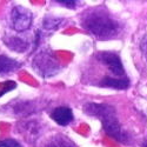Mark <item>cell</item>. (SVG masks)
Returning a JSON list of instances; mask_svg holds the SVG:
<instances>
[{
	"label": "cell",
	"mask_w": 147,
	"mask_h": 147,
	"mask_svg": "<svg viewBox=\"0 0 147 147\" xmlns=\"http://www.w3.org/2000/svg\"><path fill=\"white\" fill-rule=\"evenodd\" d=\"M81 27L101 40L112 39L121 32V24L102 7H93L84 12L80 18Z\"/></svg>",
	"instance_id": "cell-1"
},
{
	"label": "cell",
	"mask_w": 147,
	"mask_h": 147,
	"mask_svg": "<svg viewBox=\"0 0 147 147\" xmlns=\"http://www.w3.org/2000/svg\"><path fill=\"white\" fill-rule=\"evenodd\" d=\"M84 112L95 117L101 121L102 128L106 134L114 138L117 141L122 144H128L129 138L125 131H122L121 125L119 122L117 111L112 105L108 104H99V102H87L84 105Z\"/></svg>",
	"instance_id": "cell-2"
},
{
	"label": "cell",
	"mask_w": 147,
	"mask_h": 147,
	"mask_svg": "<svg viewBox=\"0 0 147 147\" xmlns=\"http://www.w3.org/2000/svg\"><path fill=\"white\" fill-rule=\"evenodd\" d=\"M95 58L98 59L99 63L105 65L106 68L109 71L111 74H107V76L115 77V78H125L126 77L124 65H122V61L118 53L111 52V51L98 52L95 54Z\"/></svg>",
	"instance_id": "cell-3"
},
{
	"label": "cell",
	"mask_w": 147,
	"mask_h": 147,
	"mask_svg": "<svg viewBox=\"0 0 147 147\" xmlns=\"http://www.w3.org/2000/svg\"><path fill=\"white\" fill-rule=\"evenodd\" d=\"M33 21L32 12L24 6H14L11 11V24L17 32H24L31 27Z\"/></svg>",
	"instance_id": "cell-4"
},
{
	"label": "cell",
	"mask_w": 147,
	"mask_h": 147,
	"mask_svg": "<svg viewBox=\"0 0 147 147\" xmlns=\"http://www.w3.org/2000/svg\"><path fill=\"white\" fill-rule=\"evenodd\" d=\"M33 67L41 77H45V78L57 74L60 69L58 61L52 55L46 53H41L35 57L33 61Z\"/></svg>",
	"instance_id": "cell-5"
},
{
	"label": "cell",
	"mask_w": 147,
	"mask_h": 147,
	"mask_svg": "<svg viewBox=\"0 0 147 147\" xmlns=\"http://www.w3.org/2000/svg\"><path fill=\"white\" fill-rule=\"evenodd\" d=\"M51 119L60 126H67L73 121V112L69 107L60 106L51 112Z\"/></svg>",
	"instance_id": "cell-6"
},
{
	"label": "cell",
	"mask_w": 147,
	"mask_h": 147,
	"mask_svg": "<svg viewBox=\"0 0 147 147\" xmlns=\"http://www.w3.org/2000/svg\"><path fill=\"white\" fill-rule=\"evenodd\" d=\"M100 87H108V88H115V90H127L131 85V81L127 77L125 78H115L111 76H105L99 81Z\"/></svg>",
	"instance_id": "cell-7"
},
{
	"label": "cell",
	"mask_w": 147,
	"mask_h": 147,
	"mask_svg": "<svg viewBox=\"0 0 147 147\" xmlns=\"http://www.w3.org/2000/svg\"><path fill=\"white\" fill-rule=\"evenodd\" d=\"M21 67V64L18 60L9 58L5 54H0V76H6L8 73L16 72Z\"/></svg>",
	"instance_id": "cell-8"
},
{
	"label": "cell",
	"mask_w": 147,
	"mask_h": 147,
	"mask_svg": "<svg viewBox=\"0 0 147 147\" xmlns=\"http://www.w3.org/2000/svg\"><path fill=\"white\" fill-rule=\"evenodd\" d=\"M4 42L6 44V46L8 48H11L12 51L19 52V53L25 52L27 48H28V46H30L28 42H27V40L20 38V36H17V35L5 36V38H4Z\"/></svg>",
	"instance_id": "cell-9"
},
{
	"label": "cell",
	"mask_w": 147,
	"mask_h": 147,
	"mask_svg": "<svg viewBox=\"0 0 147 147\" xmlns=\"http://www.w3.org/2000/svg\"><path fill=\"white\" fill-rule=\"evenodd\" d=\"M44 147H78L71 139L63 136V134H55L50 138Z\"/></svg>",
	"instance_id": "cell-10"
},
{
	"label": "cell",
	"mask_w": 147,
	"mask_h": 147,
	"mask_svg": "<svg viewBox=\"0 0 147 147\" xmlns=\"http://www.w3.org/2000/svg\"><path fill=\"white\" fill-rule=\"evenodd\" d=\"M21 132L25 131L26 132V138H35V137H39V134L41 132V127L39 122H33V121H28L25 122L22 126H21Z\"/></svg>",
	"instance_id": "cell-11"
},
{
	"label": "cell",
	"mask_w": 147,
	"mask_h": 147,
	"mask_svg": "<svg viewBox=\"0 0 147 147\" xmlns=\"http://www.w3.org/2000/svg\"><path fill=\"white\" fill-rule=\"evenodd\" d=\"M63 22L61 18H57V17H51V16H46L44 21H42V27L47 31H54L57 30L60 24Z\"/></svg>",
	"instance_id": "cell-12"
},
{
	"label": "cell",
	"mask_w": 147,
	"mask_h": 147,
	"mask_svg": "<svg viewBox=\"0 0 147 147\" xmlns=\"http://www.w3.org/2000/svg\"><path fill=\"white\" fill-rule=\"evenodd\" d=\"M16 87H17V84L14 81H6V82L0 84V96H3L8 91L14 90Z\"/></svg>",
	"instance_id": "cell-13"
},
{
	"label": "cell",
	"mask_w": 147,
	"mask_h": 147,
	"mask_svg": "<svg viewBox=\"0 0 147 147\" xmlns=\"http://www.w3.org/2000/svg\"><path fill=\"white\" fill-rule=\"evenodd\" d=\"M0 147H22L21 144L14 139H5L0 141Z\"/></svg>",
	"instance_id": "cell-14"
},
{
	"label": "cell",
	"mask_w": 147,
	"mask_h": 147,
	"mask_svg": "<svg viewBox=\"0 0 147 147\" xmlns=\"http://www.w3.org/2000/svg\"><path fill=\"white\" fill-rule=\"evenodd\" d=\"M140 50H141V52H142V54H144V57H145V59H146V61H147V35L141 40Z\"/></svg>",
	"instance_id": "cell-15"
},
{
	"label": "cell",
	"mask_w": 147,
	"mask_h": 147,
	"mask_svg": "<svg viewBox=\"0 0 147 147\" xmlns=\"http://www.w3.org/2000/svg\"><path fill=\"white\" fill-rule=\"evenodd\" d=\"M58 4H60V5H63V6H67L68 8H71V9H73L76 6H77V1H73V0H66V1H57Z\"/></svg>",
	"instance_id": "cell-16"
},
{
	"label": "cell",
	"mask_w": 147,
	"mask_h": 147,
	"mask_svg": "<svg viewBox=\"0 0 147 147\" xmlns=\"http://www.w3.org/2000/svg\"><path fill=\"white\" fill-rule=\"evenodd\" d=\"M141 147H147V138H145L141 142Z\"/></svg>",
	"instance_id": "cell-17"
}]
</instances>
